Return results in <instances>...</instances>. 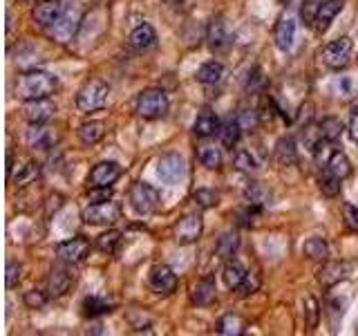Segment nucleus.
<instances>
[{
  "mask_svg": "<svg viewBox=\"0 0 358 336\" xmlns=\"http://www.w3.org/2000/svg\"><path fill=\"white\" fill-rule=\"evenodd\" d=\"M202 229H204L202 215L200 213H191V215L182 218L175 224V240H177L179 245H193V242L200 240Z\"/></svg>",
  "mask_w": 358,
  "mask_h": 336,
  "instance_id": "nucleus-11",
  "label": "nucleus"
},
{
  "mask_svg": "<svg viewBox=\"0 0 358 336\" xmlns=\"http://www.w3.org/2000/svg\"><path fill=\"white\" fill-rule=\"evenodd\" d=\"M128 197H130L133 209L141 215L153 213V211H157V206H159V191L155 186L146 184V182H137V184L130 186Z\"/></svg>",
  "mask_w": 358,
  "mask_h": 336,
  "instance_id": "nucleus-7",
  "label": "nucleus"
},
{
  "mask_svg": "<svg viewBox=\"0 0 358 336\" xmlns=\"http://www.w3.org/2000/svg\"><path fill=\"white\" fill-rule=\"evenodd\" d=\"M112 312V305L103 299H97V296H90V299L83 301V314L86 316H103V314H110Z\"/></svg>",
  "mask_w": 358,
  "mask_h": 336,
  "instance_id": "nucleus-37",
  "label": "nucleus"
},
{
  "mask_svg": "<svg viewBox=\"0 0 358 336\" xmlns=\"http://www.w3.org/2000/svg\"><path fill=\"white\" fill-rule=\"evenodd\" d=\"M343 215H345V224L350 227L354 233H358V209L352 204H343Z\"/></svg>",
  "mask_w": 358,
  "mask_h": 336,
  "instance_id": "nucleus-49",
  "label": "nucleus"
},
{
  "mask_svg": "<svg viewBox=\"0 0 358 336\" xmlns=\"http://www.w3.org/2000/svg\"><path fill=\"white\" fill-rule=\"evenodd\" d=\"M168 108H171V101H168L166 92L159 88H148L139 92L135 101V112L141 119H162L166 117Z\"/></svg>",
  "mask_w": 358,
  "mask_h": 336,
  "instance_id": "nucleus-2",
  "label": "nucleus"
},
{
  "mask_svg": "<svg viewBox=\"0 0 358 336\" xmlns=\"http://www.w3.org/2000/svg\"><path fill=\"white\" fill-rule=\"evenodd\" d=\"M157 173L164 184H177L186 177V161L177 152H168L157 161Z\"/></svg>",
  "mask_w": 358,
  "mask_h": 336,
  "instance_id": "nucleus-8",
  "label": "nucleus"
},
{
  "mask_svg": "<svg viewBox=\"0 0 358 336\" xmlns=\"http://www.w3.org/2000/svg\"><path fill=\"white\" fill-rule=\"evenodd\" d=\"M233 166L244 170V173H253V170L260 168V161L256 159V155H253L251 150H238L233 157Z\"/></svg>",
  "mask_w": 358,
  "mask_h": 336,
  "instance_id": "nucleus-38",
  "label": "nucleus"
},
{
  "mask_svg": "<svg viewBox=\"0 0 358 336\" xmlns=\"http://www.w3.org/2000/svg\"><path fill=\"white\" fill-rule=\"evenodd\" d=\"M36 175H39V164H36V161H27L25 166H18V175L9 177V182L21 186V184H27V182L36 179Z\"/></svg>",
  "mask_w": 358,
  "mask_h": 336,
  "instance_id": "nucleus-39",
  "label": "nucleus"
},
{
  "mask_svg": "<svg viewBox=\"0 0 358 336\" xmlns=\"http://www.w3.org/2000/svg\"><path fill=\"white\" fill-rule=\"evenodd\" d=\"M352 137H354L356 143H358V105L354 108V114H352Z\"/></svg>",
  "mask_w": 358,
  "mask_h": 336,
  "instance_id": "nucleus-52",
  "label": "nucleus"
},
{
  "mask_svg": "<svg viewBox=\"0 0 358 336\" xmlns=\"http://www.w3.org/2000/svg\"><path fill=\"white\" fill-rule=\"evenodd\" d=\"M197 81L204 83V85H213V83H220L222 76H224V65L220 61H209L200 65V70H197Z\"/></svg>",
  "mask_w": 358,
  "mask_h": 336,
  "instance_id": "nucleus-27",
  "label": "nucleus"
},
{
  "mask_svg": "<svg viewBox=\"0 0 358 336\" xmlns=\"http://www.w3.org/2000/svg\"><path fill=\"white\" fill-rule=\"evenodd\" d=\"M27 139V146L30 148H36V150H50L56 146V141H59V134H56L54 128L45 126V123H32L30 130L25 134Z\"/></svg>",
  "mask_w": 358,
  "mask_h": 336,
  "instance_id": "nucleus-12",
  "label": "nucleus"
},
{
  "mask_svg": "<svg viewBox=\"0 0 358 336\" xmlns=\"http://www.w3.org/2000/svg\"><path fill=\"white\" fill-rule=\"evenodd\" d=\"M21 278H23V267L14 263V260H9L7 263V272H5V285H7V290H12V287H16L18 283H21Z\"/></svg>",
  "mask_w": 358,
  "mask_h": 336,
  "instance_id": "nucleus-45",
  "label": "nucleus"
},
{
  "mask_svg": "<svg viewBox=\"0 0 358 336\" xmlns=\"http://www.w3.org/2000/svg\"><path fill=\"white\" fill-rule=\"evenodd\" d=\"M130 47L137 52H148L153 50V47H157V32L153 25H139L133 30V34H130Z\"/></svg>",
  "mask_w": 358,
  "mask_h": 336,
  "instance_id": "nucleus-18",
  "label": "nucleus"
},
{
  "mask_svg": "<svg viewBox=\"0 0 358 336\" xmlns=\"http://www.w3.org/2000/svg\"><path fill=\"white\" fill-rule=\"evenodd\" d=\"M325 168H329L336 177L347 179L352 175V161L343 150H329V157L325 161Z\"/></svg>",
  "mask_w": 358,
  "mask_h": 336,
  "instance_id": "nucleus-23",
  "label": "nucleus"
},
{
  "mask_svg": "<svg viewBox=\"0 0 358 336\" xmlns=\"http://www.w3.org/2000/svg\"><path fill=\"white\" fill-rule=\"evenodd\" d=\"M242 126L238 123V119H233V121H229L226 123V126L220 130V139H222V143H224V148H235L238 146V141H240V137H242Z\"/></svg>",
  "mask_w": 358,
  "mask_h": 336,
  "instance_id": "nucleus-36",
  "label": "nucleus"
},
{
  "mask_svg": "<svg viewBox=\"0 0 358 336\" xmlns=\"http://www.w3.org/2000/svg\"><path fill=\"white\" fill-rule=\"evenodd\" d=\"M247 269L242 267V263H238V260H229L224 265V272H222V276H224V283H226V287H229V290H240V285L244 283V278H247Z\"/></svg>",
  "mask_w": 358,
  "mask_h": 336,
  "instance_id": "nucleus-26",
  "label": "nucleus"
},
{
  "mask_svg": "<svg viewBox=\"0 0 358 336\" xmlns=\"http://www.w3.org/2000/svg\"><path fill=\"white\" fill-rule=\"evenodd\" d=\"M81 7L79 3H68L63 5V14L59 16V21H56L52 27H50V34L56 38L59 43H68L70 38L77 34L79 25H81Z\"/></svg>",
  "mask_w": 358,
  "mask_h": 336,
  "instance_id": "nucleus-5",
  "label": "nucleus"
},
{
  "mask_svg": "<svg viewBox=\"0 0 358 336\" xmlns=\"http://www.w3.org/2000/svg\"><path fill=\"white\" fill-rule=\"evenodd\" d=\"M119 240H121L119 231H108V233H103V236L97 238V249L103 254H115Z\"/></svg>",
  "mask_w": 358,
  "mask_h": 336,
  "instance_id": "nucleus-42",
  "label": "nucleus"
},
{
  "mask_svg": "<svg viewBox=\"0 0 358 336\" xmlns=\"http://www.w3.org/2000/svg\"><path fill=\"white\" fill-rule=\"evenodd\" d=\"M72 285V274L68 272L65 267H54L50 278H47V294L52 296V299H59L65 292L70 290Z\"/></svg>",
  "mask_w": 358,
  "mask_h": 336,
  "instance_id": "nucleus-19",
  "label": "nucleus"
},
{
  "mask_svg": "<svg viewBox=\"0 0 358 336\" xmlns=\"http://www.w3.org/2000/svg\"><path fill=\"white\" fill-rule=\"evenodd\" d=\"M325 0H305L303 3V9H300V16H303V21L307 25H314V18H316V12H318V7L323 5Z\"/></svg>",
  "mask_w": 358,
  "mask_h": 336,
  "instance_id": "nucleus-46",
  "label": "nucleus"
},
{
  "mask_svg": "<svg viewBox=\"0 0 358 336\" xmlns=\"http://www.w3.org/2000/svg\"><path fill=\"white\" fill-rule=\"evenodd\" d=\"M119 177H121V166L117 161H99V164L90 170L88 182L92 188H99V186H112Z\"/></svg>",
  "mask_w": 358,
  "mask_h": 336,
  "instance_id": "nucleus-14",
  "label": "nucleus"
},
{
  "mask_svg": "<svg viewBox=\"0 0 358 336\" xmlns=\"http://www.w3.org/2000/svg\"><path fill=\"white\" fill-rule=\"evenodd\" d=\"M262 72H260V67H253V70H249L247 74V81H244V88L247 90H258L260 85H262Z\"/></svg>",
  "mask_w": 358,
  "mask_h": 336,
  "instance_id": "nucleus-50",
  "label": "nucleus"
},
{
  "mask_svg": "<svg viewBox=\"0 0 358 336\" xmlns=\"http://www.w3.org/2000/svg\"><path fill=\"white\" fill-rule=\"evenodd\" d=\"M23 117L30 123H47L56 114V103L45 97V99H30L23 103Z\"/></svg>",
  "mask_w": 358,
  "mask_h": 336,
  "instance_id": "nucleus-10",
  "label": "nucleus"
},
{
  "mask_svg": "<svg viewBox=\"0 0 358 336\" xmlns=\"http://www.w3.org/2000/svg\"><path fill=\"white\" fill-rule=\"evenodd\" d=\"M244 330H247V321L238 314H226L218 323V334H224V336H238V334H244Z\"/></svg>",
  "mask_w": 358,
  "mask_h": 336,
  "instance_id": "nucleus-28",
  "label": "nucleus"
},
{
  "mask_svg": "<svg viewBox=\"0 0 358 336\" xmlns=\"http://www.w3.org/2000/svg\"><path fill=\"white\" fill-rule=\"evenodd\" d=\"M110 99V88L106 81L101 79H92L88 81L77 94V105L83 112H97L103 110L108 105Z\"/></svg>",
  "mask_w": 358,
  "mask_h": 336,
  "instance_id": "nucleus-4",
  "label": "nucleus"
},
{
  "mask_svg": "<svg viewBox=\"0 0 358 336\" xmlns=\"http://www.w3.org/2000/svg\"><path fill=\"white\" fill-rule=\"evenodd\" d=\"M303 314H305L307 325L314 330L316 325H318V319H320V307H318V301L314 299V296H307V299H305V310H303Z\"/></svg>",
  "mask_w": 358,
  "mask_h": 336,
  "instance_id": "nucleus-44",
  "label": "nucleus"
},
{
  "mask_svg": "<svg viewBox=\"0 0 358 336\" xmlns=\"http://www.w3.org/2000/svg\"><path fill=\"white\" fill-rule=\"evenodd\" d=\"M276 159L280 166H291L296 164V143L291 137L287 139H280L278 146H276Z\"/></svg>",
  "mask_w": 358,
  "mask_h": 336,
  "instance_id": "nucleus-33",
  "label": "nucleus"
},
{
  "mask_svg": "<svg viewBox=\"0 0 358 336\" xmlns=\"http://www.w3.org/2000/svg\"><path fill=\"white\" fill-rule=\"evenodd\" d=\"M341 177H336L329 168H323V173L318 175V186L320 191H323V195L327 197H336L338 193H341Z\"/></svg>",
  "mask_w": 358,
  "mask_h": 336,
  "instance_id": "nucleus-31",
  "label": "nucleus"
},
{
  "mask_svg": "<svg viewBox=\"0 0 358 336\" xmlns=\"http://www.w3.org/2000/svg\"><path fill=\"white\" fill-rule=\"evenodd\" d=\"M347 276H350V265L347 263L332 260V263H325L318 269V283L323 287H334L341 281H345Z\"/></svg>",
  "mask_w": 358,
  "mask_h": 336,
  "instance_id": "nucleus-16",
  "label": "nucleus"
},
{
  "mask_svg": "<svg viewBox=\"0 0 358 336\" xmlns=\"http://www.w3.org/2000/svg\"><path fill=\"white\" fill-rule=\"evenodd\" d=\"M206 41L213 52H220L229 45V34H226V27L222 23V18H213L209 23V30H206Z\"/></svg>",
  "mask_w": 358,
  "mask_h": 336,
  "instance_id": "nucleus-24",
  "label": "nucleus"
},
{
  "mask_svg": "<svg viewBox=\"0 0 358 336\" xmlns=\"http://www.w3.org/2000/svg\"><path fill=\"white\" fill-rule=\"evenodd\" d=\"M318 134L323 139L327 141H336V139H341V134H343V121L338 119V117H327L320 121V126H318Z\"/></svg>",
  "mask_w": 358,
  "mask_h": 336,
  "instance_id": "nucleus-34",
  "label": "nucleus"
},
{
  "mask_svg": "<svg viewBox=\"0 0 358 336\" xmlns=\"http://www.w3.org/2000/svg\"><path fill=\"white\" fill-rule=\"evenodd\" d=\"M150 290L159 296H168L177 290V274L168 265H157L150 272Z\"/></svg>",
  "mask_w": 358,
  "mask_h": 336,
  "instance_id": "nucleus-13",
  "label": "nucleus"
},
{
  "mask_svg": "<svg viewBox=\"0 0 358 336\" xmlns=\"http://www.w3.org/2000/svg\"><path fill=\"white\" fill-rule=\"evenodd\" d=\"M258 287H260V278L256 274H247V278H244V283L240 285V294L242 296H251V294H256L258 292Z\"/></svg>",
  "mask_w": 358,
  "mask_h": 336,
  "instance_id": "nucleus-48",
  "label": "nucleus"
},
{
  "mask_svg": "<svg viewBox=\"0 0 358 336\" xmlns=\"http://www.w3.org/2000/svg\"><path fill=\"white\" fill-rule=\"evenodd\" d=\"M282 3H289V0H282Z\"/></svg>",
  "mask_w": 358,
  "mask_h": 336,
  "instance_id": "nucleus-53",
  "label": "nucleus"
},
{
  "mask_svg": "<svg viewBox=\"0 0 358 336\" xmlns=\"http://www.w3.org/2000/svg\"><path fill=\"white\" fill-rule=\"evenodd\" d=\"M332 92L338 99L347 101V99H352L358 94V83H356L354 76H336L334 83H332Z\"/></svg>",
  "mask_w": 358,
  "mask_h": 336,
  "instance_id": "nucleus-29",
  "label": "nucleus"
},
{
  "mask_svg": "<svg viewBox=\"0 0 358 336\" xmlns=\"http://www.w3.org/2000/svg\"><path fill=\"white\" fill-rule=\"evenodd\" d=\"M238 247H240V238H238V233H224V236H220V240H218V254L220 256H224V258H229V256H233L235 251H238Z\"/></svg>",
  "mask_w": 358,
  "mask_h": 336,
  "instance_id": "nucleus-40",
  "label": "nucleus"
},
{
  "mask_svg": "<svg viewBox=\"0 0 358 336\" xmlns=\"http://www.w3.org/2000/svg\"><path fill=\"white\" fill-rule=\"evenodd\" d=\"M352 50H354L352 38L341 36L336 38V41L327 43L323 50H318V59L325 67H329V70H343L352 59Z\"/></svg>",
  "mask_w": 358,
  "mask_h": 336,
  "instance_id": "nucleus-3",
  "label": "nucleus"
},
{
  "mask_svg": "<svg viewBox=\"0 0 358 336\" xmlns=\"http://www.w3.org/2000/svg\"><path fill=\"white\" fill-rule=\"evenodd\" d=\"M296 41V21L291 16H282L276 25V45L282 52H289Z\"/></svg>",
  "mask_w": 358,
  "mask_h": 336,
  "instance_id": "nucleus-21",
  "label": "nucleus"
},
{
  "mask_svg": "<svg viewBox=\"0 0 358 336\" xmlns=\"http://www.w3.org/2000/svg\"><path fill=\"white\" fill-rule=\"evenodd\" d=\"M56 88H59V81H56V76L47 74V72H41V70H30V72H23L16 79L14 92H16L18 99L30 101V99L50 97V94H54Z\"/></svg>",
  "mask_w": 358,
  "mask_h": 336,
  "instance_id": "nucleus-1",
  "label": "nucleus"
},
{
  "mask_svg": "<svg viewBox=\"0 0 358 336\" xmlns=\"http://www.w3.org/2000/svg\"><path fill=\"white\" fill-rule=\"evenodd\" d=\"M110 195H112L110 186H99V188H94V193L90 195V200L92 202H103V200H110Z\"/></svg>",
  "mask_w": 358,
  "mask_h": 336,
  "instance_id": "nucleus-51",
  "label": "nucleus"
},
{
  "mask_svg": "<svg viewBox=\"0 0 358 336\" xmlns=\"http://www.w3.org/2000/svg\"><path fill=\"white\" fill-rule=\"evenodd\" d=\"M220 130H222L220 117H218V114H215V112H211V110L200 112V114H197L195 123H193V132L197 134V137H202V139L213 137V134H215V132H220Z\"/></svg>",
  "mask_w": 358,
  "mask_h": 336,
  "instance_id": "nucleus-20",
  "label": "nucleus"
},
{
  "mask_svg": "<svg viewBox=\"0 0 358 336\" xmlns=\"http://www.w3.org/2000/svg\"><path fill=\"white\" fill-rule=\"evenodd\" d=\"M47 303V296L39 290H32L25 294V305L30 307V310H41V307H45Z\"/></svg>",
  "mask_w": 358,
  "mask_h": 336,
  "instance_id": "nucleus-47",
  "label": "nucleus"
},
{
  "mask_svg": "<svg viewBox=\"0 0 358 336\" xmlns=\"http://www.w3.org/2000/svg\"><path fill=\"white\" fill-rule=\"evenodd\" d=\"M247 200L253 206H267L271 204V191L267 186H262L260 182H253L247 186Z\"/></svg>",
  "mask_w": 358,
  "mask_h": 336,
  "instance_id": "nucleus-35",
  "label": "nucleus"
},
{
  "mask_svg": "<svg viewBox=\"0 0 358 336\" xmlns=\"http://www.w3.org/2000/svg\"><path fill=\"white\" fill-rule=\"evenodd\" d=\"M238 123L242 126L244 132H249V130H256L258 128V123H260V112L258 110H251V108H244L238 112Z\"/></svg>",
  "mask_w": 358,
  "mask_h": 336,
  "instance_id": "nucleus-41",
  "label": "nucleus"
},
{
  "mask_svg": "<svg viewBox=\"0 0 358 336\" xmlns=\"http://www.w3.org/2000/svg\"><path fill=\"white\" fill-rule=\"evenodd\" d=\"M193 200H195V204L200 206V209H213V206H218V200L220 197L211 188H200V191H195Z\"/></svg>",
  "mask_w": 358,
  "mask_h": 336,
  "instance_id": "nucleus-43",
  "label": "nucleus"
},
{
  "mask_svg": "<svg viewBox=\"0 0 358 336\" xmlns=\"http://www.w3.org/2000/svg\"><path fill=\"white\" fill-rule=\"evenodd\" d=\"M215 296H218V287H215V281H213V278H204V281H197L195 283L191 299H193L195 305L209 307L215 301Z\"/></svg>",
  "mask_w": 358,
  "mask_h": 336,
  "instance_id": "nucleus-22",
  "label": "nucleus"
},
{
  "mask_svg": "<svg viewBox=\"0 0 358 336\" xmlns=\"http://www.w3.org/2000/svg\"><path fill=\"white\" fill-rule=\"evenodd\" d=\"M103 134H106V123L103 121H86L79 126V139L81 143H86V146L99 143L103 139Z\"/></svg>",
  "mask_w": 358,
  "mask_h": 336,
  "instance_id": "nucleus-25",
  "label": "nucleus"
},
{
  "mask_svg": "<svg viewBox=\"0 0 358 336\" xmlns=\"http://www.w3.org/2000/svg\"><path fill=\"white\" fill-rule=\"evenodd\" d=\"M83 222L88 224H115L121 218V206L112 200H103V202H92L86 209H83Z\"/></svg>",
  "mask_w": 358,
  "mask_h": 336,
  "instance_id": "nucleus-6",
  "label": "nucleus"
},
{
  "mask_svg": "<svg viewBox=\"0 0 358 336\" xmlns=\"http://www.w3.org/2000/svg\"><path fill=\"white\" fill-rule=\"evenodd\" d=\"M90 249L92 247L86 238H72L56 247V256H59V260L65 265H79L90 256Z\"/></svg>",
  "mask_w": 358,
  "mask_h": 336,
  "instance_id": "nucleus-9",
  "label": "nucleus"
},
{
  "mask_svg": "<svg viewBox=\"0 0 358 336\" xmlns=\"http://www.w3.org/2000/svg\"><path fill=\"white\" fill-rule=\"evenodd\" d=\"M197 159L202 161V166H206L209 170H218L222 168V150L215 148V146H202L200 150H197Z\"/></svg>",
  "mask_w": 358,
  "mask_h": 336,
  "instance_id": "nucleus-32",
  "label": "nucleus"
},
{
  "mask_svg": "<svg viewBox=\"0 0 358 336\" xmlns=\"http://www.w3.org/2000/svg\"><path fill=\"white\" fill-rule=\"evenodd\" d=\"M305 256L309 258V260H316V263H325L327 256H329V247L325 242V238H309L305 247H303Z\"/></svg>",
  "mask_w": 358,
  "mask_h": 336,
  "instance_id": "nucleus-30",
  "label": "nucleus"
},
{
  "mask_svg": "<svg viewBox=\"0 0 358 336\" xmlns=\"http://www.w3.org/2000/svg\"><path fill=\"white\" fill-rule=\"evenodd\" d=\"M63 14V3L61 0H43L34 9H32V18L34 23H39L45 30H50V27L59 21V16Z\"/></svg>",
  "mask_w": 358,
  "mask_h": 336,
  "instance_id": "nucleus-15",
  "label": "nucleus"
},
{
  "mask_svg": "<svg viewBox=\"0 0 358 336\" xmlns=\"http://www.w3.org/2000/svg\"><path fill=\"white\" fill-rule=\"evenodd\" d=\"M345 5V0H325L323 5L318 7L316 18H314V25H316V32L318 34H325L332 25L334 18L341 14V9Z\"/></svg>",
  "mask_w": 358,
  "mask_h": 336,
  "instance_id": "nucleus-17",
  "label": "nucleus"
}]
</instances>
